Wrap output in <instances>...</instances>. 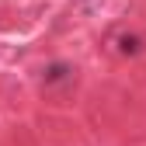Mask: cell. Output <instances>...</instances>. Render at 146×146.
I'll use <instances>...</instances> for the list:
<instances>
[{
  "mask_svg": "<svg viewBox=\"0 0 146 146\" xmlns=\"http://www.w3.org/2000/svg\"><path fill=\"white\" fill-rule=\"evenodd\" d=\"M70 66H63V63H56V66H49V73H45V80L49 84H56V80H70Z\"/></svg>",
  "mask_w": 146,
  "mask_h": 146,
  "instance_id": "7a4b0ae2",
  "label": "cell"
},
{
  "mask_svg": "<svg viewBox=\"0 0 146 146\" xmlns=\"http://www.w3.org/2000/svg\"><path fill=\"white\" fill-rule=\"evenodd\" d=\"M118 52L136 56V52H139V38H136V35H122V38H118Z\"/></svg>",
  "mask_w": 146,
  "mask_h": 146,
  "instance_id": "6da1fadb",
  "label": "cell"
}]
</instances>
